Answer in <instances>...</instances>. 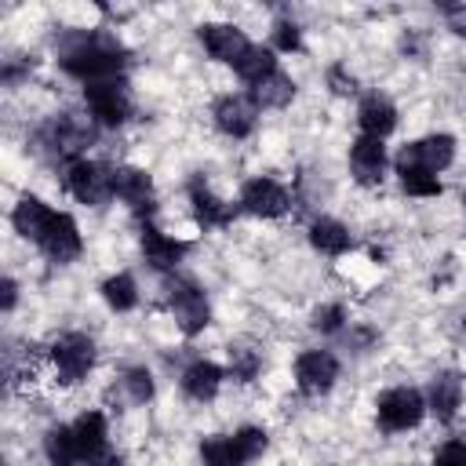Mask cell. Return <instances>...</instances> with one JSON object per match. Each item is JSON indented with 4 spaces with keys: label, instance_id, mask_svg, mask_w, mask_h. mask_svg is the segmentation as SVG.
I'll return each instance as SVG.
<instances>
[{
    "label": "cell",
    "instance_id": "cell-1",
    "mask_svg": "<svg viewBox=\"0 0 466 466\" xmlns=\"http://www.w3.org/2000/svg\"><path fill=\"white\" fill-rule=\"evenodd\" d=\"M58 62L69 76L84 84H98V80H116V73L124 69V51L109 36H76V44H69Z\"/></svg>",
    "mask_w": 466,
    "mask_h": 466
},
{
    "label": "cell",
    "instance_id": "cell-2",
    "mask_svg": "<svg viewBox=\"0 0 466 466\" xmlns=\"http://www.w3.org/2000/svg\"><path fill=\"white\" fill-rule=\"evenodd\" d=\"M422 397L419 390H408V386H397V390H386L379 397V426L390 430V433H400V430H411L419 419H422Z\"/></svg>",
    "mask_w": 466,
    "mask_h": 466
},
{
    "label": "cell",
    "instance_id": "cell-3",
    "mask_svg": "<svg viewBox=\"0 0 466 466\" xmlns=\"http://www.w3.org/2000/svg\"><path fill=\"white\" fill-rule=\"evenodd\" d=\"M167 299H171L175 320H178V328H182L186 335H197V331L208 328L211 309H208V299H204V291H200L197 284H189V280H171V284H167Z\"/></svg>",
    "mask_w": 466,
    "mask_h": 466
},
{
    "label": "cell",
    "instance_id": "cell-4",
    "mask_svg": "<svg viewBox=\"0 0 466 466\" xmlns=\"http://www.w3.org/2000/svg\"><path fill=\"white\" fill-rule=\"evenodd\" d=\"M84 98H87V109L95 113V120L116 127L127 120L131 113V98H127V87L120 80H98V84H87L84 87Z\"/></svg>",
    "mask_w": 466,
    "mask_h": 466
},
{
    "label": "cell",
    "instance_id": "cell-5",
    "mask_svg": "<svg viewBox=\"0 0 466 466\" xmlns=\"http://www.w3.org/2000/svg\"><path fill=\"white\" fill-rule=\"evenodd\" d=\"M455 157V138L451 135H430L422 142H411L397 153V171H408V167H426V171H444Z\"/></svg>",
    "mask_w": 466,
    "mask_h": 466
},
{
    "label": "cell",
    "instance_id": "cell-6",
    "mask_svg": "<svg viewBox=\"0 0 466 466\" xmlns=\"http://www.w3.org/2000/svg\"><path fill=\"white\" fill-rule=\"evenodd\" d=\"M66 189L80 204H102L113 193V171H106L102 164H91V160H73L66 171Z\"/></svg>",
    "mask_w": 466,
    "mask_h": 466
},
{
    "label": "cell",
    "instance_id": "cell-7",
    "mask_svg": "<svg viewBox=\"0 0 466 466\" xmlns=\"http://www.w3.org/2000/svg\"><path fill=\"white\" fill-rule=\"evenodd\" d=\"M51 357H55V368H58V379L62 382H80L91 371V364H95V342L87 335H76L73 331V335H62L55 342Z\"/></svg>",
    "mask_w": 466,
    "mask_h": 466
},
{
    "label": "cell",
    "instance_id": "cell-8",
    "mask_svg": "<svg viewBox=\"0 0 466 466\" xmlns=\"http://www.w3.org/2000/svg\"><path fill=\"white\" fill-rule=\"evenodd\" d=\"M335 375H339V364L324 350H309V353H302L295 360V382H299L302 393H324V390H331Z\"/></svg>",
    "mask_w": 466,
    "mask_h": 466
},
{
    "label": "cell",
    "instance_id": "cell-9",
    "mask_svg": "<svg viewBox=\"0 0 466 466\" xmlns=\"http://www.w3.org/2000/svg\"><path fill=\"white\" fill-rule=\"evenodd\" d=\"M255 116H258V106L244 95H226L215 102V124L218 131L233 135V138H244L255 131Z\"/></svg>",
    "mask_w": 466,
    "mask_h": 466
},
{
    "label": "cell",
    "instance_id": "cell-10",
    "mask_svg": "<svg viewBox=\"0 0 466 466\" xmlns=\"http://www.w3.org/2000/svg\"><path fill=\"white\" fill-rule=\"evenodd\" d=\"M240 208L251 215H262V218H277L288 211V193L273 178H251L240 189Z\"/></svg>",
    "mask_w": 466,
    "mask_h": 466
},
{
    "label": "cell",
    "instance_id": "cell-11",
    "mask_svg": "<svg viewBox=\"0 0 466 466\" xmlns=\"http://www.w3.org/2000/svg\"><path fill=\"white\" fill-rule=\"evenodd\" d=\"M113 193L131 204L135 215H149L153 211V186H149V175L138 171V167H116L113 171Z\"/></svg>",
    "mask_w": 466,
    "mask_h": 466
},
{
    "label": "cell",
    "instance_id": "cell-12",
    "mask_svg": "<svg viewBox=\"0 0 466 466\" xmlns=\"http://www.w3.org/2000/svg\"><path fill=\"white\" fill-rule=\"evenodd\" d=\"M350 167H353L357 182L375 186V182L382 178V167H386V149H382V138H371V135L357 138V142H353V149H350Z\"/></svg>",
    "mask_w": 466,
    "mask_h": 466
},
{
    "label": "cell",
    "instance_id": "cell-13",
    "mask_svg": "<svg viewBox=\"0 0 466 466\" xmlns=\"http://www.w3.org/2000/svg\"><path fill=\"white\" fill-rule=\"evenodd\" d=\"M40 248H44L47 258H55V262L76 258V255H80V229H76V222H73L69 215H55L51 226H47V233H44V240H40Z\"/></svg>",
    "mask_w": 466,
    "mask_h": 466
},
{
    "label": "cell",
    "instance_id": "cell-14",
    "mask_svg": "<svg viewBox=\"0 0 466 466\" xmlns=\"http://www.w3.org/2000/svg\"><path fill=\"white\" fill-rule=\"evenodd\" d=\"M73 433H76V444H80V462L98 466L106 459V419L98 411H84L76 419Z\"/></svg>",
    "mask_w": 466,
    "mask_h": 466
},
{
    "label": "cell",
    "instance_id": "cell-15",
    "mask_svg": "<svg viewBox=\"0 0 466 466\" xmlns=\"http://www.w3.org/2000/svg\"><path fill=\"white\" fill-rule=\"evenodd\" d=\"M200 40H204V47L211 51V58H218V62H240V55L251 47L248 40H244V33L240 29H233V25H200Z\"/></svg>",
    "mask_w": 466,
    "mask_h": 466
},
{
    "label": "cell",
    "instance_id": "cell-16",
    "mask_svg": "<svg viewBox=\"0 0 466 466\" xmlns=\"http://www.w3.org/2000/svg\"><path fill=\"white\" fill-rule=\"evenodd\" d=\"M51 218H55V211L44 204V200H36V197H22L18 204H15V215H11V222H15V229L22 233V237H29V240H44V233H47V226H51Z\"/></svg>",
    "mask_w": 466,
    "mask_h": 466
},
{
    "label": "cell",
    "instance_id": "cell-17",
    "mask_svg": "<svg viewBox=\"0 0 466 466\" xmlns=\"http://www.w3.org/2000/svg\"><path fill=\"white\" fill-rule=\"evenodd\" d=\"M142 251H146V262H149V266L171 269V266L186 255V244L175 240V237H164L157 226H142Z\"/></svg>",
    "mask_w": 466,
    "mask_h": 466
},
{
    "label": "cell",
    "instance_id": "cell-18",
    "mask_svg": "<svg viewBox=\"0 0 466 466\" xmlns=\"http://www.w3.org/2000/svg\"><path fill=\"white\" fill-rule=\"evenodd\" d=\"M357 120H360L364 135L382 138V135H390V131L397 127V109H393V102H390V98H382V95H368V98L360 102Z\"/></svg>",
    "mask_w": 466,
    "mask_h": 466
},
{
    "label": "cell",
    "instance_id": "cell-19",
    "mask_svg": "<svg viewBox=\"0 0 466 466\" xmlns=\"http://www.w3.org/2000/svg\"><path fill=\"white\" fill-rule=\"evenodd\" d=\"M189 204H193V215H197L200 226H226V222L233 218V208L222 204L200 178L189 182Z\"/></svg>",
    "mask_w": 466,
    "mask_h": 466
},
{
    "label": "cell",
    "instance_id": "cell-20",
    "mask_svg": "<svg viewBox=\"0 0 466 466\" xmlns=\"http://www.w3.org/2000/svg\"><path fill=\"white\" fill-rule=\"evenodd\" d=\"M218 386H222V368L211 364V360H197V364H189L186 375H182V390H186L193 400H211V397L218 393Z\"/></svg>",
    "mask_w": 466,
    "mask_h": 466
},
{
    "label": "cell",
    "instance_id": "cell-21",
    "mask_svg": "<svg viewBox=\"0 0 466 466\" xmlns=\"http://www.w3.org/2000/svg\"><path fill=\"white\" fill-rule=\"evenodd\" d=\"M459 400H462V382H459L455 371H444L430 382V408L437 411L441 422H448L459 411Z\"/></svg>",
    "mask_w": 466,
    "mask_h": 466
},
{
    "label": "cell",
    "instance_id": "cell-22",
    "mask_svg": "<svg viewBox=\"0 0 466 466\" xmlns=\"http://www.w3.org/2000/svg\"><path fill=\"white\" fill-rule=\"evenodd\" d=\"M44 451H47L51 466H76L80 462V444H76L73 426H51L47 437H44Z\"/></svg>",
    "mask_w": 466,
    "mask_h": 466
},
{
    "label": "cell",
    "instance_id": "cell-23",
    "mask_svg": "<svg viewBox=\"0 0 466 466\" xmlns=\"http://www.w3.org/2000/svg\"><path fill=\"white\" fill-rule=\"evenodd\" d=\"M309 240H313V248L324 251V255H342V251L353 244L350 233H346V226L335 222V218H317V222L309 226Z\"/></svg>",
    "mask_w": 466,
    "mask_h": 466
},
{
    "label": "cell",
    "instance_id": "cell-24",
    "mask_svg": "<svg viewBox=\"0 0 466 466\" xmlns=\"http://www.w3.org/2000/svg\"><path fill=\"white\" fill-rule=\"evenodd\" d=\"M237 73H240V80H248V84H262L266 76H273L277 73V58H273V51H266V47H248L244 55H240V62L233 66Z\"/></svg>",
    "mask_w": 466,
    "mask_h": 466
},
{
    "label": "cell",
    "instance_id": "cell-25",
    "mask_svg": "<svg viewBox=\"0 0 466 466\" xmlns=\"http://www.w3.org/2000/svg\"><path fill=\"white\" fill-rule=\"evenodd\" d=\"M291 95H295V84H291V76H284V73L277 69L273 76H266L262 84H255V91H251V102H255V106H269V109H280V106H288V102H291Z\"/></svg>",
    "mask_w": 466,
    "mask_h": 466
},
{
    "label": "cell",
    "instance_id": "cell-26",
    "mask_svg": "<svg viewBox=\"0 0 466 466\" xmlns=\"http://www.w3.org/2000/svg\"><path fill=\"white\" fill-rule=\"evenodd\" d=\"M200 459H204V466H244L248 462L233 437H208L200 444Z\"/></svg>",
    "mask_w": 466,
    "mask_h": 466
},
{
    "label": "cell",
    "instance_id": "cell-27",
    "mask_svg": "<svg viewBox=\"0 0 466 466\" xmlns=\"http://www.w3.org/2000/svg\"><path fill=\"white\" fill-rule=\"evenodd\" d=\"M102 295H106V302L113 306V309H131L135 302H138V288H135V280L127 277V273H116V277H109L106 284H102Z\"/></svg>",
    "mask_w": 466,
    "mask_h": 466
},
{
    "label": "cell",
    "instance_id": "cell-28",
    "mask_svg": "<svg viewBox=\"0 0 466 466\" xmlns=\"http://www.w3.org/2000/svg\"><path fill=\"white\" fill-rule=\"evenodd\" d=\"M400 175V186L411 193V197H437L441 193V182L433 171L426 167H408V171H397Z\"/></svg>",
    "mask_w": 466,
    "mask_h": 466
},
{
    "label": "cell",
    "instance_id": "cell-29",
    "mask_svg": "<svg viewBox=\"0 0 466 466\" xmlns=\"http://www.w3.org/2000/svg\"><path fill=\"white\" fill-rule=\"evenodd\" d=\"M124 386H127L131 400H138V404H146V400L153 397V375H149L146 368H131V371L124 375Z\"/></svg>",
    "mask_w": 466,
    "mask_h": 466
},
{
    "label": "cell",
    "instance_id": "cell-30",
    "mask_svg": "<svg viewBox=\"0 0 466 466\" xmlns=\"http://www.w3.org/2000/svg\"><path fill=\"white\" fill-rule=\"evenodd\" d=\"M233 441H237V448H240V455H244V459H258V455L266 451V433H262V430H255V426L237 430V433H233Z\"/></svg>",
    "mask_w": 466,
    "mask_h": 466
},
{
    "label": "cell",
    "instance_id": "cell-31",
    "mask_svg": "<svg viewBox=\"0 0 466 466\" xmlns=\"http://www.w3.org/2000/svg\"><path fill=\"white\" fill-rule=\"evenodd\" d=\"M346 324V309L339 306V302H328V306H320L317 313H313V328L317 331H339Z\"/></svg>",
    "mask_w": 466,
    "mask_h": 466
},
{
    "label": "cell",
    "instance_id": "cell-32",
    "mask_svg": "<svg viewBox=\"0 0 466 466\" xmlns=\"http://www.w3.org/2000/svg\"><path fill=\"white\" fill-rule=\"evenodd\" d=\"M229 357H233V379L251 382L255 371H258V357H255L251 350H229Z\"/></svg>",
    "mask_w": 466,
    "mask_h": 466
},
{
    "label": "cell",
    "instance_id": "cell-33",
    "mask_svg": "<svg viewBox=\"0 0 466 466\" xmlns=\"http://www.w3.org/2000/svg\"><path fill=\"white\" fill-rule=\"evenodd\" d=\"M433 466H466V441H448V444L437 451Z\"/></svg>",
    "mask_w": 466,
    "mask_h": 466
},
{
    "label": "cell",
    "instance_id": "cell-34",
    "mask_svg": "<svg viewBox=\"0 0 466 466\" xmlns=\"http://www.w3.org/2000/svg\"><path fill=\"white\" fill-rule=\"evenodd\" d=\"M273 44L280 51H295L299 47V25L295 22H277L273 25Z\"/></svg>",
    "mask_w": 466,
    "mask_h": 466
},
{
    "label": "cell",
    "instance_id": "cell-35",
    "mask_svg": "<svg viewBox=\"0 0 466 466\" xmlns=\"http://www.w3.org/2000/svg\"><path fill=\"white\" fill-rule=\"evenodd\" d=\"M328 80H331V87H335L339 95H353V91H357L353 76H346V69H342V66H335V69L328 73Z\"/></svg>",
    "mask_w": 466,
    "mask_h": 466
},
{
    "label": "cell",
    "instance_id": "cell-36",
    "mask_svg": "<svg viewBox=\"0 0 466 466\" xmlns=\"http://www.w3.org/2000/svg\"><path fill=\"white\" fill-rule=\"evenodd\" d=\"M448 25L466 36V4H451V7H448Z\"/></svg>",
    "mask_w": 466,
    "mask_h": 466
},
{
    "label": "cell",
    "instance_id": "cell-37",
    "mask_svg": "<svg viewBox=\"0 0 466 466\" xmlns=\"http://www.w3.org/2000/svg\"><path fill=\"white\" fill-rule=\"evenodd\" d=\"M15 299H18L15 280H4V309H11V306H15Z\"/></svg>",
    "mask_w": 466,
    "mask_h": 466
},
{
    "label": "cell",
    "instance_id": "cell-38",
    "mask_svg": "<svg viewBox=\"0 0 466 466\" xmlns=\"http://www.w3.org/2000/svg\"><path fill=\"white\" fill-rule=\"evenodd\" d=\"M109 466H124V462H120V459H109Z\"/></svg>",
    "mask_w": 466,
    "mask_h": 466
}]
</instances>
